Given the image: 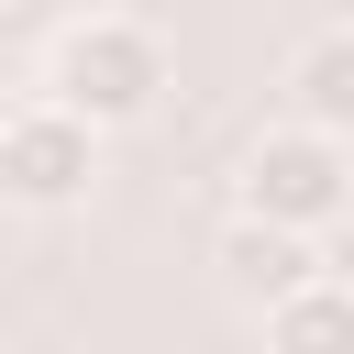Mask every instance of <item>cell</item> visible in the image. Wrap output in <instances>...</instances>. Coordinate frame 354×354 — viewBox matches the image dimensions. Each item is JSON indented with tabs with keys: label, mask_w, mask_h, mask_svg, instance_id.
<instances>
[{
	"label": "cell",
	"mask_w": 354,
	"mask_h": 354,
	"mask_svg": "<svg viewBox=\"0 0 354 354\" xmlns=\"http://www.w3.org/2000/svg\"><path fill=\"white\" fill-rule=\"evenodd\" d=\"M44 100H55L66 122H88V133H133V122L166 100V44H155V22H133V11H77V22H55V44H44Z\"/></svg>",
	"instance_id": "cell-1"
},
{
	"label": "cell",
	"mask_w": 354,
	"mask_h": 354,
	"mask_svg": "<svg viewBox=\"0 0 354 354\" xmlns=\"http://www.w3.org/2000/svg\"><path fill=\"white\" fill-rule=\"evenodd\" d=\"M243 210H254V221H288V232H332V221L354 210V144H332V133H310V122L254 133V155H243Z\"/></svg>",
	"instance_id": "cell-2"
},
{
	"label": "cell",
	"mask_w": 354,
	"mask_h": 354,
	"mask_svg": "<svg viewBox=\"0 0 354 354\" xmlns=\"http://www.w3.org/2000/svg\"><path fill=\"white\" fill-rule=\"evenodd\" d=\"M88 188H100V133L66 122L55 100H22V111L0 122V199L33 210V221H55V210H77Z\"/></svg>",
	"instance_id": "cell-3"
},
{
	"label": "cell",
	"mask_w": 354,
	"mask_h": 354,
	"mask_svg": "<svg viewBox=\"0 0 354 354\" xmlns=\"http://www.w3.org/2000/svg\"><path fill=\"white\" fill-rule=\"evenodd\" d=\"M210 277H221V299L232 310H277L288 288H310L321 277V232H288V221H254V210H232L221 232H210Z\"/></svg>",
	"instance_id": "cell-4"
},
{
	"label": "cell",
	"mask_w": 354,
	"mask_h": 354,
	"mask_svg": "<svg viewBox=\"0 0 354 354\" xmlns=\"http://www.w3.org/2000/svg\"><path fill=\"white\" fill-rule=\"evenodd\" d=\"M288 122L354 144V22H321V33L288 55Z\"/></svg>",
	"instance_id": "cell-5"
},
{
	"label": "cell",
	"mask_w": 354,
	"mask_h": 354,
	"mask_svg": "<svg viewBox=\"0 0 354 354\" xmlns=\"http://www.w3.org/2000/svg\"><path fill=\"white\" fill-rule=\"evenodd\" d=\"M266 354H354V277H310L266 310Z\"/></svg>",
	"instance_id": "cell-6"
}]
</instances>
